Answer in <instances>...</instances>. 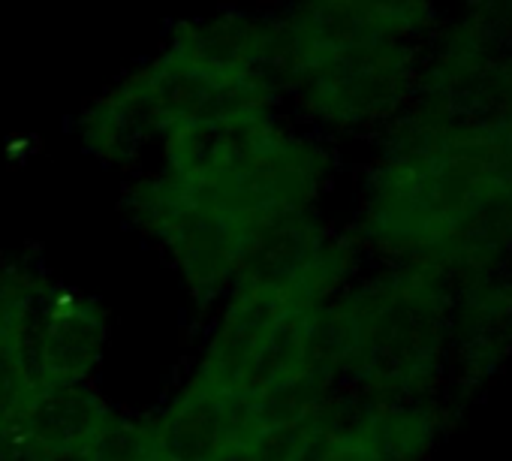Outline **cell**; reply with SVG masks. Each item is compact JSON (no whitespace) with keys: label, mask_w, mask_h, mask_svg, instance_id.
Instances as JSON below:
<instances>
[{"label":"cell","mask_w":512,"mask_h":461,"mask_svg":"<svg viewBox=\"0 0 512 461\" xmlns=\"http://www.w3.org/2000/svg\"><path fill=\"white\" fill-rule=\"evenodd\" d=\"M455 284L428 263H389L326 305L320 350L368 401L443 398L452 380Z\"/></svg>","instance_id":"cell-1"},{"label":"cell","mask_w":512,"mask_h":461,"mask_svg":"<svg viewBox=\"0 0 512 461\" xmlns=\"http://www.w3.org/2000/svg\"><path fill=\"white\" fill-rule=\"evenodd\" d=\"M127 205L148 233L166 245L202 305L235 278L253 236L263 229L166 172L136 181L127 193Z\"/></svg>","instance_id":"cell-2"},{"label":"cell","mask_w":512,"mask_h":461,"mask_svg":"<svg viewBox=\"0 0 512 461\" xmlns=\"http://www.w3.org/2000/svg\"><path fill=\"white\" fill-rule=\"evenodd\" d=\"M419 67L422 46L416 43H368L317 61L284 91L329 130H383L416 100Z\"/></svg>","instance_id":"cell-3"},{"label":"cell","mask_w":512,"mask_h":461,"mask_svg":"<svg viewBox=\"0 0 512 461\" xmlns=\"http://www.w3.org/2000/svg\"><path fill=\"white\" fill-rule=\"evenodd\" d=\"M121 82L136 94L157 136L184 124L275 115L281 97V82L269 70L220 67L172 43Z\"/></svg>","instance_id":"cell-4"},{"label":"cell","mask_w":512,"mask_h":461,"mask_svg":"<svg viewBox=\"0 0 512 461\" xmlns=\"http://www.w3.org/2000/svg\"><path fill=\"white\" fill-rule=\"evenodd\" d=\"M446 16L443 0H293L278 16L281 91L317 61L368 43H416L428 37Z\"/></svg>","instance_id":"cell-5"},{"label":"cell","mask_w":512,"mask_h":461,"mask_svg":"<svg viewBox=\"0 0 512 461\" xmlns=\"http://www.w3.org/2000/svg\"><path fill=\"white\" fill-rule=\"evenodd\" d=\"M244 422V398L193 377L160 422L151 425L154 452L163 461H211L226 443L244 437Z\"/></svg>","instance_id":"cell-6"},{"label":"cell","mask_w":512,"mask_h":461,"mask_svg":"<svg viewBox=\"0 0 512 461\" xmlns=\"http://www.w3.org/2000/svg\"><path fill=\"white\" fill-rule=\"evenodd\" d=\"M293 308H323V305H314L302 293L287 287H238L235 299L229 302L217 326L214 341L208 344V353L196 377L232 392L247 362L272 335L278 320L287 317Z\"/></svg>","instance_id":"cell-7"},{"label":"cell","mask_w":512,"mask_h":461,"mask_svg":"<svg viewBox=\"0 0 512 461\" xmlns=\"http://www.w3.org/2000/svg\"><path fill=\"white\" fill-rule=\"evenodd\" d=\"M106 344V317L97 302L58 290L46 293L40 329V380L85 383L97 368Z\"/></svg>","instance_id":"cell-8"},{"label":"cell","mask_w":512,"mask_h":461,"mask_svg":"<svg viewBox=\"0 0 512 461\" xmlns=\"http://www.w3.org/2000/svg\"><path fill=\"white\" fill-rule=\"evenodd\" d=\"M115 419L109 404L85 383L40 380L13 431L34 452H58L97 440Z\"/></svg>","instance_id":"cell-9"},{"label":"cell","mask_w":512,"mask_h":461,"mask_svg":"<svg viewBox=\"0 0 512 461\" xmlns=\"http://www.w3.org/2000/svg\"><path fill=\"white\" fill-rule=\"evenodd\" d=\"M169 43L220 67L269 70L278 76L281 25L275 16L229 10L211 19H187L172 28Z\"/></svg>","instance_id":"cell-10"},{"label":"cell","mask_w":512,"mask_h":461,"mask_svg":"<svg viewBox=\"0 0 512 461\" xmlns=\"http://www.w3.org/2000/svg\"><path fill=\"white\" fill-rule=\"evenodd\" d=\"M323 311L326 308H293L287 317H281L272 335L241 371L232 392L244 401H256L299 380L317 365H326V356L320 350Z\"/></svg>","instance_id":"cell-11"},{"label":"cell","mask_w":512,"mask_h":461,"mask_svg":"<svg viewBox=\"0 0 512 461\" xmlns=\"http://www.w3.org/2000/svg\"><path fill=\"white\" fill-rule=\"evenodd\" d=\"M79 133L85 148L109 166L130 163L142 151V145L157 136L142 103L124 82L112 85L82 112Z\"/></svg>","instance_id":"cell-12"},{"label":"cell","mask_w":512,"mask_h":461,"mask_svg":"<svg viewBox=\"0 0 512 461\" xmlns=\"http://www.w3.org/2000/svg\"><path fill=\"white\" fill-rule=\"evenodd\" d=\"M34 386L37 377L25 362L13 320V287H7V293L0 290V431L16 428Z\"/></svg>","instance_id":"cell-13"},{"label":"cell","mask_w":512,"mask_h":461,"mask_svg":"<svg viewBox=\"0 0 512 461\" xmlns=\"http://www.w3.org/2000/svg\"><path fill=\"white\" fill-rule=\"evenodd\" d=\"M154 452V434L151 425H133L115 419L97 440L76 446V449H58V452H34L28 461H151Z\"/></svg>","instance_id":"cell-14"},{"label":"cell","mask_w":512,"mask_h":461,"mask_svg":"<svg viewBox=\"0 0 512 461\" xmlns=\"http://www.w3.org/2000/svg\"><path fill=\"white\" fill-rule=\"evenodd\" d=\"M211 461H260V458H256V452H253V446H250L247 437H235V440L226 443Z\"/></svg>","instance_id":"cell-15"},{"label":"cell","mask_w":512,"mask_h":461,"mask_svg":"<svg viewBox=\"0 0 512 461\" xmlns=\"http://www.w3.org/2000/svg\"><path fill=\"white\" fill-rule=\"evenodd\" d=\"M443 4H455L458 10H464V7H479L485 0H443Z\"/></svg>","instance_id":"cell-16"},{"label":"cell","mask_w":512,"mask_h":461,"mask_svg":"<svg viewBox=\"0 0 512 461\" xmlns=\"http://www.w3.org/2000/svg\"><path fill=\"white\" fill-rule=\"evenodd\" d=\"M506 278L512 281V263H509V269H506Z\"/></svg>","instance_id":"cell-17"},{"label":"cell","mask_w":512,"mask_h":461,"mask_svg":"<svg viewBox=\"0 0 512 461\" xmlns=\"http://www.w3.org/2000/svg\"><path fill=\"white\" fill-rule=\"evenodd\" d=\"M151 461H163V458H160V455H154V458H151Z\"/></svg>","instance_id":"cell-18"}]
</instances>
